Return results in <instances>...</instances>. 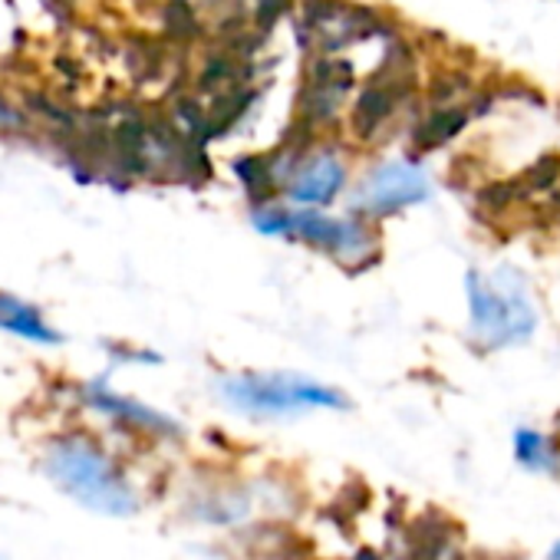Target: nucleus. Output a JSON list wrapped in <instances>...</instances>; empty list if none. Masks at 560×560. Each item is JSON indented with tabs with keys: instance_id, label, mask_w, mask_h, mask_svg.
<instances>
[{
	"instance_id": "f257e3e1",
	"label": "nucleus",
	"mask_w": 560,
	"mask_h": 560,
	"mask_svg": "<svg viewBox=\"0 0 560 560\" xmlns=\"http://www.w3.org/2000/svg\"><path fill=\"white\" fill-rule=\"evenodd\" d=\"M250 224L264 237H284L307 244L327 257H334L347 270H366L380 257V234L373 221L360 214H330L327 208H284L273 201L250 205Z\"/></svg>"
},
{
	"instance_id": "f03ea898",
	"label": "nucleus",
	"mask_w": 560,
	"mask_h": 560,
	"mask_svg": "<svg viewBox=\"0 0 560 560\" xmlns=\"http://www.w3.org/2000/svg\"><path fill=\"white\" fill-rule=\"evenodd\" d=\"M468 301V334L481 350H511L524 347L540 324L530 280L514 267L501 264L494 273L468 270L465 273Z\"/></svg>"
},
{
	"instance_id": "7ed1b4c3",
	"label": "nucleus",
	"mask_w": 560,
	"mask_h": 560,
	"mask_svg": "<svg viewBox=\"0 0 560 560\" xmlns=\"http://www.w3.org/2000/svg\"><path fill=\"white\" fill-rule=\"evenodd\" d=\"M228 409L250 419H291L317 409H347L350 399L304 373H231L218 380Z\"/></svg>"
},
{
	"instance_id": "20e7f679",
	"label": "nucleus",
	"mask_w": 560,
	"mask_h": 560,
	"mask_svg": "<svg viewBox=\"0 0 560 560\" xmlns=\"http://www.w3.org/2000/svg\"><path fill=\"white\" fill-rule=\"evenodd\" d=\"M47 471L67 494H73L93 511L116 517L139 511V498L129 488L126 475L119 471V465L90 439L73 435L54 442L47 452Z\"/></svg>"
},
{
	"instance_id": "39448f33",
	"label": "nucleus",
	"mask_w": 560,
	"mask_h": 560,
	"mask_svg": "<svg viewBox=\"0 0 560 560\" xmlns=\"http://www.w3.org/2000/svg\"><path fill=\"white\" fill-rule=\"evenodd\" d=\"M429 198H432L429 172L409 159H389L366 172V178L350 195V211L366 221H383L406 208L425 205Z\"/></svg>"
},
{
	"instance_id": "423d86ee",
	"label": "nucleus",
	"mask_w": 560,
	"mask_h": 560,
	"mask_svg": "<svg viewBox=\"0 0 560 560\" xmlns=\"http://www.w3.org/2000/svg\"><path fill=\"white\" fill-rule=\"evenodd\" d=\"M347 182H350L347 159L337 149L324 145L304 152V159L298 162L294 175L288 178L280 195L301 208H330L347 191Z\"/></svg>"
},
{
	"instance_id": "0eeeda50",
	"label": "nucleus",
	"mask_w": 560,
	"mask_h": 560,
	"mask_svg": "<svg viewBox=\"0 0 560 560\" xmlns=\"http://www.w3.org/2000/svg\"><path fill=\"white\" fill-rule=\"evenodd\" d=\"M353 86V73L343 60H337L334 54L314 57L307 77H304V90H301V116L307 126H327L343 113L347 93Z\"/></svg>"
},
{
	"instance_id": "6e6552de",
	"label": "nucleus",
	"mask_w": 560,
	"mask_h": 560,
	"mask_svg": "<svg viewBox=\"0 0 560 560\" xmlns=\"http://www.w3.org/2000/svg\"><path fill=\"white\" fill-rule=\"evenodd\" d=\"M406 90H409V77L399 73L393 63H386L380 70L376 80H370V86L357 96L353 109H350V129L357 139L373 142L399 113V106L406 103Z\"/></svg>"
},
{
	"instance_id": "1a4fd4ad",
	"label": "nucleus",
	"mask_w": 560,
	"mask_h": 560,
	"mask_svg": "<svg viewBox=\"0 0 560 560\" xmlns=\"http://www.w3.org/2000/svg\"><path fill=\"white\" fill-rule=\"evenodd\" d=\"M80 396H83L86 406H93L96 412H103V416L129 425V429H139V432H149V435H162V439L182 435V425L175 419H168L165 412H159L152 406H142L136 399H129V396L113 393L103 380L100 383H86L80 389Z\"/></svg>"
},
{
	"instance_id": "9d476101",
	"label": "nucleus",
	"mask_w": 560,
	"mask_h": 560,
	"mask_svg": "<svg viewBox=\"0 0 560 560\" xmlns=\"http://www.w3.org/2000/svg\"><path fill=\"white\" fill-rule=\"evenodd\" d=\"M0 330L14 334L21 340H31V343H40V347L63 343V334L50 327V320L44 317L40 307H34L8 291H0Z\"/></svg>"
},
{
	"instance_id": "9b49d317",
	"label": "nucleus",
	"mask_w": 560,
	"mask_h": 560,
	"mask_svg": "<svg viewBox=\"0 0 560 560\" xmlns=\"http://www.w3.org/2000/svg\"><path fill=\"white\" fill-rule=\"evenodd\" d=\"M514 458L521 468L534 475H557L560 471V445L540 429H517L514 432Z\"/></svg>"
},
{
	"instance_id": "f8f14e48",
	"label": "nucleus",
	"mask_w": 560,
	"mask_h": 560,
	"mask_svg": "<svg viewBox=\"0 0 560 560\" xmlns=\"http://www.w3.org/2000/svg\"><path fill=\"white\" fill-rule=\"evenodd\" d=\"M468 109L465 106H439V109H432L422 122H419V129H416V145L419 149H425V152H432V149H439V145H445V142H452L465 126H468Z\"/></svg>"
},
{
	"instance_id": "ddd939ff",
	"label": "nucleus",
	"mask_w": 560,
	"mask_h": 560,
	"mask_svg": "<svg viewBox=\"0 0 560 560\" xmlns=\"http://www.w3.org/2000/svg\"><path fill=\"white\" fill-rule=\"evenodd\" d=\"M550 560H560V540L553 544V550H550Z\"/></svg>"
},
{
	"instance_id": "4468645a",
	"label": "nucleus",
	"mask_w": 560,
	"mask_h": 560,
	"mask_svg": "<svg viewBox=\"0 0 560 560\" xmlns=\"http://www.w3.org/2000/svg\"><path fill=\"white\" fill-rule=\"evenodd\" d=\"M557 4H560V0H557Z\"/></svg>"
}]
</instances>
